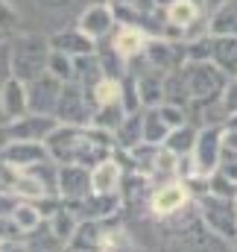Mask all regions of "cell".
Here are the masks:
<instances>
[{
    "instance_id": "obj_24",
    "label": "cell",
    "mask_w": 237,
    "mask_h": 252,
    "mask_svg": "<svg viewBox=\"0 0 237 252\" xmlns=\"http://www.w3.org/2000/svg\"><path fill=\"white\" fill-rule=\"evenodd\" d=\"M167 135H170V126L164 124V118L158 115V109H149L147 118H144V141L152 144V147H158V144L167 141Z\"/></svg>"
},
{
    "instance_id": "obj_29",
    "label": "cell",
    "mask_w": 237,
    "mask_h": 252,
    "mask_svg": "<svg viewBox=\"0 0 237 252\" xmlns=\"http://www.w3.org/2000/svg\"><path fill=\"white\" fill-rule=\"evenodd\" d=\"M178 56V47L173 44H149V64L155 70H173Z\"/></svg>"
},
{
    "instance_id": "obj_33",
    "label": "cell",
    "mask_w": 237,
    "mask_h": 252,
    "mask_svg": "<svg viewBox=\"0 0 237 252\" xmlns=\"http://www.w3.org/2000/svg\"><path fill=\"white\" fill-rule=\"evenodd\" d=\"M12 208H15V199L12 196H3V190H0V217H9Z\"/></svg>"
},
{
    "instance_id": "obj_14",
    "label": "cell",
    "mask_w": 237,
    "mask_h": 252,
    "mask_svg": "<svg viewBox=\"0 0 237 252\" xmlns=\"http://www.w3.org/2000/svg\"><path fill=\"white\" fill-rule=\"evenodd\" d=\"M120 182H123V170L115 158H106L91 170V190L94 193H118Z\"/></svg>"
},
{
    "instance_id": "obj_1",
    "label": "cell",
    "mask_w": 237,
    "mask_h": 252,
    "mask_svg": "<svg viewBox=\"0 0 237 252\" xmlns=\"http://www.w3.org/2000/svg\"><path fill=\"white\" fill-rule=\"evenodd\" d=\"M47 153L56 164H79V167H97L100 161L112 158L109 150L115 144V135L97 126H56V132L44 141Z\"/></svg>"
},
{
    "instance_id": "obj_9",
    "label": "cell",
    "mask_w": 237,
    "mask_h": 252,
    "mask_svg": "<svg viewBox=\"0 0 237 252\" xmlns=\"http://www.w3.org/2000/svg\"><path fill=\"white\" fill-rule=\"evenodd\" d=\"M187 202H190L187 182H167V185L155 188V193L149 196V208H152L155 217H173Z\"/></svg>"
},
{
    "instance_id": "obj_15",
    "label": "cell",
    "mask_w": 237,
    "mask_h": 252,
    "mask_svg": "<svg viewBox=\"0 0 237 252\" xmlns=\"http://www.w3.org/2000/svg\"><path fill=\"white\" fill-rule=\"evenodd\" d=\"M100 238H103V226L100 220H82L73 232V238L67 241L70 252H100Z\"/></svg>"
},
{
    "instance_id": "obj_8",
    "label": "cell",
    "mask_w": 237,
    "mask_h": 252,
    "mask_svg": "<svg viewBox=\"0 0 237 252\" xmlns=\"http://www.w3.org/2000/svg\"><path fill=\"white\" fill-rule=\"evenodd\" d=\"M59 121L50 115H24L9 124V141H47L56 132Z\"/></svg>"
},
{
    "instance_id": "obj_35",
    "label": "cell",
    "mask_w": 237,
    "mask_h": 252,
    "mask_svg": "<svg viewBox=\"0 0 237 252\" xmlns=\"http://www.w3.org/2000/svg\"><path fill=\"white\" fill-rule=\"evenodd\" d=\"M223 3H226V0H205V6H208V9H220Z\"/></svg>"
},
{
    "instance_id": "obj_32",
    "label": "cell",
    "mask_w": 237,
    "mask_h": 252,
    "mask_svg": "<svg viewBox=\"0 0 237 252\" xmlns=\"http://www.w3.org/2000/svg\"><path fill=\"white\" fill-rule=\"evenodd\" d=\"M12 21H15V12H12V6L6 3V0H0V30L9 24L12 27Z\"/></svg>"
},
{
    "instance_id": "obj_25",
    "label": "cell",
    "mask_w": 237,
    "mask_h": 252,
    "mask_svg": "<svg viewBox=\"0 0 237 252\" xmlns=\"http://www.w3.org/2000/svg\"><path fill=\"white\" fill-rule=\"evenodd\" d=\"M196 129L193 126H178V129H173L170 135H167V141H164V147L167 150H173L176 156H187V153H193V144H196Z\"/></svg>"
},
{
    "instance_id": "obj_18",
    "label": "cell",
    "mask_w": 237,
    "mask_h": 252,
    "mask_svg": "<svg viewBox=\"0 0 237 252\" xmlns=\"http://www.w3.org/2000/svg\"><path fill=\"white\" fill-rule=\"evenodd\" d=\"M135 88H138V100L144 103V106H158L161 100H164V82H161V73L152 67V73H147V76H141L138 82H135Z\"/></svg>"
},
{
    "instance_id": "obj_11",
    "label": "cell",
    "mask_w": 237,
    "mask_h": 252,
    "mask_svg": "<svg viewBox=\"0 0 237 252\" xmlns=\"http://www.w3.org/2000/svg\"><path fill=\"white\" fill-rule=\"evenodd\" d=\"M59 193L64 199H82L91 193V170L79 164H59Z\"/></svg>"
},
{
    "instance_id": "obj_12",
    "label": "cell",
    "mask_w": 237,
    "mask_h": 252,
    "mask_svg": "<svg viewBox=\"0 0 237 252\" xmlns=\"http://www.w3.org/2000/svg\"><path fill=\"white\" fill-rule=\"evenodd\" d=\"M0 112L6 121H18L30 112V103H27V85L15 76H9L0 88Z\"/></svg>"
},
{
    "instance_id": "obj_23",
    "label": "cell",
    "mask_w": 237,
    "mask_h": 252,
    "mask_svg": "<svg viewBox=\"0 0 237 252\" xmlns=\"http://www.w3.org/2000/svg\"><path fill=\"white\" fill-rule=\"evenodd\" d=\"M76 214L64 205V208H56L53 214H50V229H53V235L59 238L61 244H67L70 238H73V232H76Z\"/></svg>"
},
{
    "instance_id": "obj_26",
    "label": "cell",
    "mask_w": 237,
    "mask_h": 252,
    "mask_svg": "<svg viewBox=\"0 0 237 252\" xmlns=\"http://www.w3.org/2000/svg\"><path fill=\"white\" fill-rule=\"evenodd\" d=\"M214 35H237V3H223L211 21Z\"/></svg>"
},
{
    "instance_id": "obj_3",
    "label": "cell",
    "mask_w": 237,
    "mask_h": 252,
    "mask_svg": "<svg viewBox=\"0 0 237 252\" xmlns=\"http://www.w3.org/2000/svg\"><path fill=\"white\" fill-rule=\"evenodd\" d=\"M181 82L187 88V100H193V103H217L223 97V91H226L223 70L205 62L184 67L181 70Z\"/></svg>"
},
{
    "instance_id": "obj_5",
    "label": "cell",
    "mask_w": 237,
    "mask_h": 252,
    "mask_svg": "<svg viewBox=\"0 0 237 252\" xmlns=\"http://www.w3.org/2000/svg\"><path fill=\"white\" fill-rule=\"evenodd\" d=\"M59 94H61V79H56L50 70L35 76L27 88V103H30V112L35 115H56V106H59Z\"/></svg>"
},
{
    "instance_id": "obj_19",
    "label": "cell",
    "mask_w": 237,
    "mask_h": 252,
    "mask_svg": "<svg viewBox=\"0 0 237 252\" xmlns=\"http://www.w3.org/2000/svg\"><path fill=\"white\" fill-rule=\"evenodd\" d=\"M53 47L61 50V53H73V56H91L94 53V44L85 32L73 30V32H59L53 35Z\"/></svg>"
},
{
    "instance_id": "obj_10",
    "label": "cell",
    "mask_w": 237,
    "mask_h": 252,
    "mask_svg": "<svg viewBox=\"0 0 237 252\" xmlns=\"http://www.w3.org/2000/svg\"><path fill=\"white\" fill-rule=\"evenodd\" d=\"M47 158H50V153H47V144H41V141H9L0 150V161L12 164V167H30V164L47 161Z\"/></svg>"
},
{
    "instance_id": "obj_20",
    "label": "cell",
    "mask_w": 237,
    "mask_h": 252,
    "mask_svg": "<svg viewBox=\"0 0 237 252\" xmlns=\"http://www.w3.org/2000/svg\"><path fill=\"white\" fill-rule=\"evenodd\" d=\"M144 50V32L138 27H123L115 35V53L120 59H132Z\"/></svg>"
},
{
    "instance_id": "obj_31",
    "label": "cell",
    "mask_w": 237,
    "mask_h": 252,
    "mask_svg": "<svg viewBox=\"0 0 237 252\" xmlns=\"http://www.w3.org/2000/svg\"><path fill=\"white\" fill-rule=\"evenodd\" d=\"M220 103H223L226 115H237V79H235V82H229V85H226V91H223Z\"/></svg>"
},
{
    "instance_id": "obj_2",
    "label": "cell",
    "mask_w": 237,
    "mask_h": 252,
    "mask_svg": "<svg viewBox=\"0 0 237 252\" xmlns=\"http://www.w3.org/2000/svg\"><path fill=\"white\" fill-rule=\"evenodd\" d=\"M47 59H50V50H47L44 38L21 35V38H15V44L9 50V70L15 79L32 82L35 76H41L47 70Z\"/></svg>"
},
{
    "instance_id": "obj_21",
    "label": "cell",
    "mask_w": 237,
    "mask_h": 252,
    "mask_svg": "<svg viewBox=\"0 0 237 252\" xmlns=\"http://www.w3.org/2000/svg\"><path fill=\"white\" fill-rule=\"evenodd\" d=\"M115 141H118L120 147H126V150L138 147V144L144 141V118H138L135 112H132V115H126V118H123V124L115 129Z\"/></svg>"
},
{
    "instance_id": "obj_17",
    "label": "cell",
    "mask_w": 237,
    "mask_h": 252,
    "mask_svg": "<svg viewBox=\"0 0 237 252\" xmlns=\"http://www.w3.org/2000/svg\"><path fill=\"white\" fill-rule=\"evenodd\" d=\"M211 56L220 70L226 73H237V38L235 35H220L214 44H211Z\"/></svg>"
},
{
    "instance_id": "obj_34",
    "label": "cell",
    "mask_w": 237,
    "mask_h": 252,
    "mask_svg": "<svg viewBox=\"0 0 237 252\" xmlns=\"http://www.w3.org/2000/svg\"><path fill=\"white\" fill-rule=\"evenodd\" d=\"M6 144H9V126H3V124H0V150H3Z\"/></svg>"
},
{
    "instance_id": "obj_27",
    "label": "cell",
    "mask_w": 237,
    "mask_h": 252,
    "mask_svg": "<svg viewBox=\"0 0 237 252\" xmlns=\"http://www.w3.org/2000/svg\"><path fill=\"white\" fill-rule=\"evenodd\" d=\"M199 3L196 0H173L170 3V9H167V18H170V24H176V27H190L196 18H199Z\"/></svg>"
},
{
    "instance_id": "obj_7",
    "label": "cell",
    "mask_w": 237,
    "mask_h": 252,
    "mask_svg": "<svg viewBox=\"0 0 237 252\" xmlns=\"http://www.w3.org/2000/svg\"><path fill=\"white\" fill-rule=\"evenodd\" d=\"M91 118H94V115H91V109L85 106V91H82V85H76V82L61 85L59 106H56V121H64L67 126H85Z\"/></svg>"
},
{
    "instance_id": "obj_6",
    "label": "cell",
    "mask_w": 237,
    "mask_h": 252,
    "mask_svg": "<svg viewBox=\"0 0 237 252\" xmlns=\"http://www.w3.org/2000/svg\"><path fill=\"white\" fill-rule=\"evenodd\" d=\"M220 153H223V129L205 126L196 135V144H193V153H190L193 161H196V170L202 176H211L220 167Z\"/></svg>"
},
{
    "instance_id": "obj_16",
    "label": "cell",
    "mask_w": 237,
    "mask_h": 252,
    "mask_svg": "<svg viewBox=\"0 0 237 252\" xmlns=\"http://www.w3.org/2000/svg\"><path fill=\"white\" fill-rule=\"evenodd\" d=\"M9 220L15 223V229H18L21 235H30V232H35V229L41 226V211H38V205H35L32 199H27V202H15Z\"/></svg>"
},
{
    "instance_id": "obj_36",
    "label": "cell",
    "mask_w": 237,
    "mask_h": 252,
    "mask_svg": "<svg viewBox=\"0 0 237 252\" xmlns=\"http://www.w3.org/2000/svg\"><path fill=\"white\" fill-rule=\"evenodd\" d=\"M0 190H3V188H0Z\"/></svg>"
},
{
    "instance_id": "obj_28",
    "label": "cell",
    "mask_w": 237,
    "mask_h": 252,
    "mask_svg": "<svg viewBox=\"0 0 237 252\" xmlns=\"http://www.w3.org/2000/svg\"><path fill=\"white\" fill-rule=\"evenodd\" d=\"M47 70H50L56 79H61V82H73V79H76V67H73V59H70L67 53H61V50L50 53V59H47Z\"/></svg>"
},
{
    "instance_id": "obj_22",
    "label": "cell",
    "mask_w": 237,
    "mask_h": 252,
    "mask_svg": "<svg viewBox=\"0 0 237 252\" xmlns=\"http://www.w3.org/2000/svg\"><path fill=\"white\" fill-rule=\"evenodd\" d=\"M91 100L97 106H112V103H120L123 100V88L115 76H100L94 85H91Z\"/></svg>"
},
{
    "instance_id": "obj_13",
    "label": "cell",
    "mask_w": 237,
    "mask_h": 252,
    "mask_svg": "<svg viewBox=\"0 0 237 252\" xmlns=\"http://www.w3.org/2000/svg\"><path fill=\"white\" fill-rule=\"evenodd\" d=\"M112 24H115V12L109 6H103V3H94V6H88L82 12L79 32H85L88 38H100V35H106L112 30Z\"/></svg>"
},
{
    "instance_id": "obj_4",
    "label": "cell",
    "mask_w": 237,
    "mask_h": 252,
    "mask_svg": "<svg viewBox=\"0 0 237 252\" xmlns=\"http://www.w3.org/2000/svg\"><path fill=\"white\" fill-rule=\"evenodd\" d=\"M199 220L223 241L237 238V205L235 199H223L214 193H205L199 199Z\"/></svg>"
},
{
    "instance_id": "obj_30",
    "label": "cell",
    "mask_w": 237,
    "mask_h": 252,
    "mask_svg": "<svg viewBox=\"0 0 237 252\" xmlns=\"http://www.w3.org/2000/svg\"><path fill=\"white\" fill-rule=\"evenodd\" d=\"M155 109H158V115L164 118V124L170 126V132L187 124V115H184V109H181V106H173V103H161V106H155Z\"/></svg>"
}]
</instances>
